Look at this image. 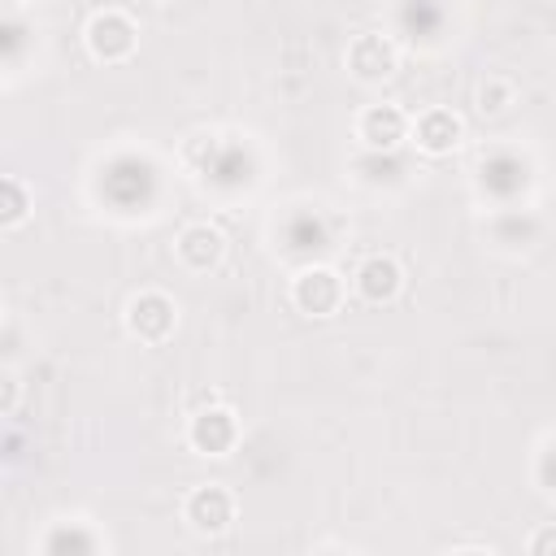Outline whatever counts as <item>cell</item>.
<instances>
[{"label": "cell", "instance_id": "13", "mask_svg": "<svg viewBox=\"0 0 556 556\" xmlns=\"http://www.w3.org/2000/svg\"><path fill=\"white\" fill-rule=\"evenodd\" d=\"M30 208H35L30 187L13 174H0V230H17L30 217Z\"/></svg>", "mask_w": 556, "mask_h": 556}, {"label": "cell", "instance_id": "14", "mask_svg": "<svg viewBox=\"0 0 556 556\" xmlns=\"http://www.w3.org/2000/svg\"><path fill=\"white\" fill-rule=\"evenodd\" d=\"M534 486L543 500H552V434H543L539 443V465H534Z\"/></svg>", "mask_w": 556, "mask_h": 556}, {"label": "cell", "instance_id": "16", "mask_svg": "<svg viewBox=\"0 0 556 556\" xmlns=\"http://www.w3.org/2000/svg\"><path fill=\"white\" fill-rule=\"evenodd\" d=\"M534 552H547L552 547V530H543V534H534V543H530Z\"/></svg>", "mask_w": 556, "mask_h": 556}, {"label": "cell", "instance_id": "5", "mask_svg": "<svg viewBox=\"0 0 556 556\" xmlns=\"http://www.w3.org/2000/svg\"><path fill=\"white\" fill-rule=\"evenodd\" d=\"M343 300H348V282L330 265H308L291 278V304L304 317H334L343 308Z\"/></svg>", "mask_w": 556, "mask_h": 556}, {"label": "cell", "instance_id": "15", "mask_svg": "<svg viewBox=\"0 0 556 556\" xmlns=\"http://www.w3.org/2000/svg\"><path fill=\"white\" fill-rule=\"evenodd\" d=\"M17 404H22V378L13 369H0V417L17 413Z\"/></svg>", "mask_w": 556, "mask_h": 556}, {"label": "cell", "instance_id": "1", "mask_svg": "<svg viewBox=\"0 0 556 556\" xmlns=\"http://www.w3.org/2000/svg\"><path fill=\"white\" fill-rule=\"evenodd\" d=\"M83 43H87L91 61H100V65H122V61H130L135 48H139V26H135V17L122 13V9H96V13L87 17V26H83Z\"/></svg>", "mask_w": 556, "mask_h": 556}, {"label": "cell", "instance_id": "12", "mask_svg": "<svg viewBox=\"0 0 556 556\" xmlns=\"http://www.w3.org/2000/svg\"><path fill=\"white\" fill-rule=\"evenodd\" d=\"M473 100H478V113H482V117H508V113L517 109L521 91H517V83H513L508 74H486V78L478 83Z\"/></svg>", "mask_w": 556, "mask_h": 556}, {"label": "cell", "instance_id": "17", "mask_svg": "<svg viewBox=\"0 0 556 556\" xmlns=\"http://www.w3.org/2000/svg\"><path fill=\"white\" fill-rule=\"evenodd\" d=\"M148 4H174V0H148Z\"/></svg>", "mask_w": 556, "mask_h": 556}, {"label": "cell", "instance_id": "10", "mask_svg": "<svg viewBox=\"0 0 556 556\" xmlns=\"http://www.w3.org/2000/svg\"><path fill=\"white\" fill-rule=\"evenodd\" d=\"M356 139L369 152H391L408 139V113L400 104H365L356 113Z\"/></svg>", "mask_w": 556, "mask_h": 556}, {"label": "cell", "instance_id": "4", "mask_svg": "<svg viewBox=\"0 0 556 556\" xmlns=\"http://www.w3.org/2000/svg\"><path fill=\"white\" fill-rule=\"evenodd\" d=\"M235 517H239V504H235L230 486H222V482L191 486L187 500H182V521H187V530L200 534V539L226 534V530L235 526Z\"/></svg>", "mask_w": 556, "mask_h": 556}, {"label": "cell", "instance_id": "3", "mask_svg": "<svg viewBox=\"0 0 556 556\" xmlns=\"http://www.w3.org/2000/svg\"><path fill=\"white\" fill-rule=\"evenodd\" d=\"M122 326H126V334H130V339H139V343H148V348H156V343H165V339L178 330V304H174L165 291L148 287V291H139V295H130V300H126Z\"/></svg>", "mask_w": 556, "mask_h": 556}, {"label": "cell", "instance_id": "9", "mask_svg": "<svg viewBox=\"0 0 556 556\" xmlns=\"http://www.w3.org/2000/svg\"><path fill=\"white\" fill-rule=\"evenodd\" d=\"M352 291L365 304H391L404 291V265L391 252H369L352 274Z\"/></svg>", "mask_w": 556, "mask_h": 556}, {"label": "cell", "instance_id": "6", "mask_svg": "<svg viewBox=\"0 0 556 556\" xmlns=\"http://www.w3.org/2000/svg\"><path fill=\"white\" fill-rule=\"evenodd\" d=\"M343 61H348V74L356 83H382L400 70V48L378 30H361V35H352Z\"/></svg>", "mask_w": 556, "mask_h": 556}, {"label": "cell", "instance_id": "18", "mask_svg": "<svg viewBox=\"0 0 556 556\" xmlns=\"http://www.w3.org/2000/svg\"><path fill=\"white\" fill-rule=\"evenodd\" d=\"M0 326H4V304H0Z\"/></svg>", "mask_w": 556, "mask_h": 556}, {"label": "cell", "instance_id": "2", "mask_svg": "<svg viewBox=\"0 0 556 556\" xmlns=\"http://www.w3.org/2000/svg\"><path fill=\"white\" fill-rule=\"evenodd\" d=\"M239 434H243L239 413H235L230 404H222V400L200 404V408H191V417H187V443H191V452H200V456H230V452L239 447Z\"/></svg>", "mask_w": 556, "mask_h": 556}, {"label": "cell", "instance_id": "11", "mask_svg": "<svg viewBox=\"0 0 556 556\" xmlns=\"http://www.w3.org/2000/svg\"><path fill=\"white\" fill-rule=\"evenodd\" d=\"M39 547L43 552H104L109 547V539L87 521V517H70V526H61V530H52V534H43L39 539Z\"/></svg>", "mask_w": 556, "mask_h": 556}, {"label": "cell", "instance_id": "7", "mask_svg": "<svg viewBox=\"0 0 556 556\" xmlns=\"http://www.w3.org/2000/svg\"><path fill=\"white\" fill-rule=\"evenodd\" d=\"M174 256L187 274H213L226 261V235L213 222H191L174 239Z\"/></svg>", "mask_w": 556, "mask_h": 556}, {"label": "cell", "instance_id": "8", "mask_svg": "<svg viewBox=\"0 0 556 556\" xmlns=\"http://www.w3.org/2000/svg\"><path fill=\"white\" fill-rule=\"evenodd\" d=\"M408 139L417 143V152L426 156H447L460 148L465 139V117L452 109H426L417 117H408Z\"/></svg>", "mask_w": 556, "mask_h": 556}]
</instances>
